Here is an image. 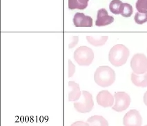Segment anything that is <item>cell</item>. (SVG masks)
I'll use <instances>...</instances> for the list:
<instances>
[{"instance_id": "cell-1", "label": "cell", "mask_w": 147, "mask_h": 126, "mask_svg": "<svg viewBox=\"0 0 147 126\" xmlns=\"http://www.w3.org/2000/svg\"><path fill=\"white\" fill-rule=\"evenodd\" d=\"M94 80L98 86L103 88L109 87L115 82V72L109 66H100L94 74Z\"/></svg>"}, {"instance_id": "cell-2", "label": "cell", "mask_w": 147, "mask_h": 126, "mask_svg": "<svg viewBox=\"0 0 147 126\" xmlns=\"http://www.w3.org/2000/svg\"><path fill=\"white\" fill-rule=\"evenodd\" d=\"M129 50L122 44H117L111 49L109 60L113 66L119 67L126 64L129 57Z\"/></svg>"}, {"instance_id": "cell-3", "label": "cell", "mask_w": 147, "mask_h": 126, "mask_svg": "<svg viewBox=\"0 0 147 126\" xmlns=\"http://www.w3.org/2000/svg\"><path fill=\"white\" fill-rule=\"evenodd\" d=\"M74 59L78 65L89 66L93 61L94 52L90 48L80 46L75 51Z\"/></svg>"}, {"instance_id": "cell-4", "label": "cell", "mask_w": 147, "mask_h": 126, "mask_svg": "<svg viewBox=\"0 0 147 126\" xmlns=\"http://www.w3.org/2000/svg\"><path fill=\"white\" fill-rule=\"evenodd\" d=\"M81 100L74 103L76 110L80 113H88L90 112L94 106V102L91 94L88 92L84 91L82 92Z\"/></svg>"}, {"instance_id": "cell-5", "label": "cell", "mask_w": 147, "mask_h": 126, "mask_svg": "<svg viewBox=\"0 0 147 126\" xmlns=\"http://www.w3.org/2000/svg\"><path fill=\"white\" fill-rule=\"evenodd\" d=\"M131 67L133 72L142 74L147 72V58L144 54L138 53L133 56L131 61Z\"/></svg>"}, {"instance_id": "cell-6", "label": "cell", "mask_w": 147, "mask_h": 126, "mask_svg": "<svg viewBox=\"0 0 147 126\" xmlns=\"http://www.w3.org/2000/svg\"><path fill=\"white\" fill-rule=\"evenodd\" d=\"M115 99V105L112 109L116 112H122L129 107L131 103V97L125 92H117L114 94Z\"/></svg>"}, {"instance_id": "cell-7", "label": "cell", "mask_w": 147, "mask_h": 126, "mask_svg": "<svg viewBox=\"0 0 147 126\" xmlns=\"http://www.w3.org/2000/svg\"><path fill=\"white\" fill-rule=\"evenodd\" d=\"M123 124L124 126H141L142 118L138 110H131L124 117Z\"/></svg>"}, {"instance_id": "cell-8", "label": "cell", "mask_w": 147, "mask_h": 126, "mask_svg": "<svg viewBox=\"0 0 147 126\" xmlns=\"http://www.w3.org/2000/svg\"><path fill=\"white\" fill-rule=\"evenodd\" d=\"M97 102L103 108L111 107L114 103V97L107 90H102L97 94Z\"/></svg>"}, {"instance_id": "cell-9", "label": "cell", "mask_w": 147, "mask_h": 126, "mask_svg": "<svg viewBox=\"0 0 147 126\" xmlns=\"http://www.w3.org/2000/svg\"><path fill=\"white\" fill-rule=\"evenodd\" d=\"M114 21V18L112 16H109L108 12L104 8H102L97 11V20L95 21V25L97 26H105L109 25Z\"/></svg>"}, {"instance_id": "cell-10", "label": "cell", "mask_w": 147, "mask_h": 126, "mask_svg": "<svg viewBox=\"0 0 147 126\" xmlns=\"http://www.w3.org/2000/svg\"><path fill=\"white\" fill-rule=\"evenodd\" d=\"M73 23L76 27H92L93 19L90 16H86L84 13H77L73 19Z\"/></svg>"}, {"instance_id": "cell-11", "label": "cell", "mask_w": 147, "mask_h": 126, "mask_svg": "<svg viewBox=\"0 0 147 126\" xmlns=\"http://www.w3.org/2000/svg\"><path fill=\"white\" fill-rule=\"evenodd\" d=\"M68 88H69V92H68V101H78L82 96V92L80 91L79 84L74 82V81H69L68 82Z\"/></svg>"}, {"instance_id": "cell-12", "label": "cell", "mask_w": 147, "mask_h": 126, "mask_svg": "<svg viewBox=\"0 0 147 126\" xmlns=\"http://www.w3.org/2000/svg\"><path fill=\"white\" fill-rule=\"evenodd\" d=\"M131 81L135 86L146 88L147 87V72L142 74H137L133 72L131 74Z\"/></svg>"}, {"instance_id": "cell-13", "label": "cell", "mask_w": 147, "mask_h": 126, "mask_svg": "<svg viewBox=\"0 0 147 126\" xmlns=\"http://www.w3.org/2000/svg\"><path fill=\"white\" fill-rule=\"evenodd\" d=\"M86 40L88 43L94 46H103L107 42L108 36L107 35H88Z\"/></svg>"}, {"instance_id": "cell-14", "label": "cell", "mask_w": 147, "mask_h": 126, "mask_svg": "<svg viewBox=\"0 0 147 126\" xmlns=\"http://www.w3.org/2000/svg\"><path fill=\"white\" fill-rule=\"evenodd\" d=\"M87 123L90 126H109L107 120L103 117L99 115H94L87 120Z\"/></svg>"}, {"instance_id": "cell-15", "label": "cell", "mask_w": 147, "mask_h": 126, "mask_svg": "<svg viewBox=\"0 0 147 126\" xmlns=\"http://www.w3.org/2000/svg\"><path fill=\"white\" fill-rule=\"evenodd\" d=\"M89 0H68V8L70 10H84L88 6Z\"/></svg>"}, {"instance_id": "cell-16", "label": "cell", "mask_w": 147, "mask_h": 126, "mask_svg": "<svg viewBox=\"0 0 147 126\" xmlns=\"http://www.w3.org/2000/svg\"><path fill=\"white\" fill-rule=\"evenodd\" d=\"M123 3L120 0H112L109 5V9L111 12L115 15L120 14L121 8Z\"/></svg>"}, {"instance_id": "cell-17", "label": "cell", "mask_w": 147, "mask_h": 126, "mask_svg": "<svg viewBox=\"0 0 147 126\" xmlns=\"http://www.w3.org/2000/svg\"><path fill=\"white\" fill-rule=\"evenodd\" d=\"M133 13V9L131 5L128 3H123L121 8L120 14L124 17H129L132 15Z\"/></svg>"}, {"instance_id": "cell-18", "label": "cell", "mask_w": 147, "mask_h": 126, "mask_svg": "<svg viewBox=\"0 0 147 126\" xmlns=\"http://www.w3.org/2000/svg\"><path fill=\"white\" fill-rule=\"evenodd\" d=\"M137 11L141 13H147V0H138L136 4Z\"/></svg>"}, {"instance_id": "cell-19", "label": "cell", "mask_w": 147, "mask_h": 126, "mask_svg": "<svg viewBox=\"0 0 147 126\" xmlns=\"http://www.w3.org/2000/svg\"><path fill=\"white\" fill-rule=\"evenodd\" d=\"M135 21L136 22V23L138 24L142 25L143 23L147 22V13H141L138 12L135 15L134 17Z\"/></svg>"}, {"instance_id": "cell-20", "label": "cell", "mask_w": 147, "mask_h": 126, "mask_svg": "<svg viewBox=\"0 0 147 126\" xmlns=\"http://www.w3.org/2000/svg\"><path fill=\"white\" fill-rule=\"evenodd\" d=\"M76 72V66L71 62V60H68V77L73 76Z\"/></svg>"}, {"instance_id": "cell-21", "label": "cell", "mask_w": 147, "mask_h": 126, "mask_svg": "<svg viewBox=\"0 0 147 126\" xmlns=\"http://www.w3.org/2000/svg\"><path fill=\"white\" fill-rule=\"evenodd\" d=\"M71 126H90L88 123L84 122V121H76L73 123Z\"/></svg>"}, {"instance_id": "cell-22", "label": "cell", "mask_w": 147, "mask_h": 126, "mask_svg": "<svg viewBox=\"0 0 147 126\" xmlns=\"http://www.w3.org/2000/svg\"><path fill=\"white\" fill-rule=\"evenodd\" d=\"M144 104L147 106V91L144 95Z\"/></svg>"}, {"instance_id": "cell-23", "label": "cell", "mask_w": 147, "mask_h": 126, "mask_svg": "<svg viewBox=\"0 0 147 126\" xmlns=\"http://www.w3.org/2000/svg\"><path fill=\"white\" fill-rule=\"evenodd\" d=\"M145 126H147V125H145Z\"/></svg>"}]
</instances>
